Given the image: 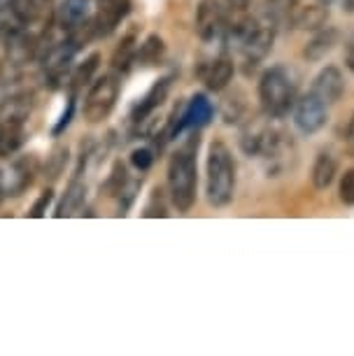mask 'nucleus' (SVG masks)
<instances>
[{
	"label": "nucleus",
	"instance_id": "1",
	"mask_svg": "<svg viewBox=\"0 0 354 356\" xmlns=\"http://www.w3.org/2000/svg\"><path fill=\"white\" fill-rule=\"evenodd\" d=\"M198 133L193 131L191 138L170 156L168 163V196L177 212H189L196 205L198 189Z\"/></svg>",
	"mask_w": 354,
	"mask_h": 356
},
{
	"label": "nucleus",
	"instance_id": "2",
	"mask_svg": "<svg viewBox=\"0 0 354 356\" xmlns=\"http://www.w3.org/2000/svg\"><path fill=\"white\" fill-rule=\"evenodd\" d=\"M205 196L212 207H226L236 196V159L224 140H212L208 149Z\"/></svg>",
	"mask_w": 354,
	"mask_h": 356
},
{
	"label": "nucleus",
	"instance_id": "3",
	"mask_svg": "<svg viewBox=\"0 0 354 356\" xmlns=\"http://www.w3.org/2000/svg\"><path fill=\"white\" fill-rule=\"evenodd\" d=\"M259 103L271 119H284L296 105V77L287 65H273L259 79Z\"/></svg>",
	"mask_w": 354,
	"mask_h": 356
},
{
	"label": "nucleus",
	"instance_id": "4",
	"mask_svg": "<svg viewBox=\"0 0 354 356\" xmlns=\"http://www.w3.org/2000/svg\"><path fill=\"white\" fill-rule=\"evenodd\" d=\"M119 93H122V79L115 72L98 77L96 82L89 86L82 103V114L89 124H103L115 112Z\"/></svg>",
	"mask_w": 354,
	"mask_h": 356
},
{
	"label": "nucleus",
	"instance_id": "5",
	"mask_svg": "<svg viewBox=\"0 0 354 356\" xmlns=\"http://www.w3.org/2000/svg\"><path fill=\"white\" fill-rule=\"evenodd\" d=\"M193 31L200 42H215L229 33V10L222 0H200L193 17Z\"/></svg>",
	"mask_w": 354,
	"mask_h": 356
},
{
	"label": "nucleus",
	"instance_id": "6",
	"mask_svg": "<svg viewBox=\"0 0 354 356\" xmlns=\"http://www.w3.org/2000/svg\"><path fill=\"white\" fill-rule=\"evenodd\" d=\"M212 114H215V107L208 100L205 93H196V96L189 98V103L182 107V112H175L170 117V126L166 131V136L177 138L182 136L184 131H200L203 126L210 124Z\"/></svg>",
	"mask_w": 354,
	"mask_h": 356
},
{
	"label": "nucleus",
	"instance_id": "7",
	"mask_svg": "<svg viewBox=\"0 0 354 356\" xmlns=\"http://www.w3.org/2000/svg\"><path fill=\"white\" fill-rule=\"evenodd\" d=\"M329 0H287L284 19L293 29L319 31L329 19Z\"/></svg>",
	"mask_w": 354,
	"mask_h": 356
},
{
	"label": "nucleus",
	"instance_id": "8",
	"mask_svg": "<svg viewBox=\"0 0 354 356\" xmlns=\"http://www.w3.org/2000/svg\"><path fill=\"white\" fill-rule=\"evenodd\" d=\"M293 126L303 136H315L329 122V105L324 100H319L315 93L308 91L303 98H296L293 105Z\"/></svg>",
	"mask_w": 354,
	"mask_h": 356
},
{
	"label": "nucleus",
	"instance_id": "9",
	"mask_svg": "<svg viewBox=\"0 0 354 356\" xmlns=\"http://www.w3.org/2000/svg\"><path fill=\"white\" fill-rule=\"evenodd\" d=\"M131 0H96V12L91 17V26L96 38H108L117 31V26L131 15Z\"/></svg>",
	"mask_w": 354,
	"mask_h": 356
},
{
	"label": "nucleus",
	"instance_id": "10",
	"mask_svg": "<svg viewBox=\"0 0 354 356\" xmlns=\"http://www.w3.org/2000/svg\"><path fill=\"white\" fill-rule=\"evenodd\" d=\"M38 170H40L38 159L31 156V154L17 159L8 170V177H3V193L5 196H19V193H24L33 184Z\"/></svg>",
	"mask_w": 354,
	"mask_h": 356
},
{
	"label": "nucleus",
	"instance_id": "11",
	"mask_svg": "<svg viewBox=\"0 0 354 356\" xmlns=\"http://www.w3.org/2000/svg\"><path fill=\"white\" fill-rule=\"evenodd\" d=\"M233 72H236V63H233V58L229 54H219L217 58H212L210 63L198 68V75L205 82V86H208V91H215V93L224 91L226 86L231 84Z\"/></svg>",
	"mask_w": 354,
	"mask_h": 356
},
{
	"label": "nucleus",
	"instance_id": "12",
	"mask_svg": "<svg viewBox=\"0 0 354 356\" xmlns=\"http://www.w3.org/2000/svg\"><path fill=\"white\" fill-rule=\"evenodd\" d=\"M310 91L315 93L319 100H324L326 105H336L345 93V77L336 65H326L319 70V75L312 82Z\"/></svg>",
	"mask_w": 354,
	"mask_h": 356
},
{
	"label": "nucleus",
	"instance_id": "13",
	"mask_svg": "<svg viewBox=\"0 0 354 356\" xmlns=\"http://www.w3.org/2000/svg\"><path fill=\"white\" fill-rule=\"evenodd\" d=\"M26 143V117H0V159H12Z\"/></svg>",
	"mask_w": 354,
	"mask_h": 356
},
{
	"label": "nucleus",
	"instance_id": "14",
	"mask_svg": "<svg viewBox=\"0 0 354 356\" xmlns=\"http://www.w3.org/2000/svg\"><path fill=\"white\" fill-rule=\"evenodd\" d=\"M91 19V0H61L56 8V26L63 33H72Z\"/></svg>",
	"mask_w": 354,
	"mask_h": 356
},
{
	"label": "nucleus",
	"instance_id": "15",
	"mask_svg": "<svg viewBox=\"0 0 354 356\" xmlns=\"http://www.w3.org/2000/svg\"><path fill=\"white\" fill-rule=\"evenodd\" d=\"M168 89H170V79H161V82H156L154 86H152V89L145 93V98L140 100L136 107H133L131 122L133 124L147 122V117H152V114H154L159 107L163 105L166 96H168Z\"/></svg>",
	"mask_w": 354,
	"mask_h": 356
},
{
	"label": "nucleus",
	"instance_id": "16",
	"mask_svg": "<svg viewBox=\"0 0 354 356\" xmlns=\"http://www.w3.org/2000/svg\"><path fill=\"white\" fill-rule=\"evenodd\" d=\"M84 200H86V186H84V182H79V177L75 175V177L70 179V184L65 186V193L61 196V200H58L54 217L56 219L75 217V214L82 212Z\"/></svg>",
	"mask_w": 354,
	"mask_h": 356
},
{
	"label": "nucleus",
	"instance_id": "17",
	"mask_svg": "<svg viewBox=\"0 0 354 356\" xmlns=\"http://www.w3.org/2000/svg\"><path fill=\"white\" fill-rule=\"evenodd\" d=\"M338 175V159L331 152H319L312 163V184L317 191H326Z\"/></svg>",
	"mask_w": 354,
	"mask_h": 356
},
{
	"label": "nucleus",
	"instance_id": "18",
	"mask_svg": "<svg viewBox=\"0 0 354 356\" xmlns=\"http://www.w3.org/2000/svg\"><path fill=\"white\" fill-rule=\"evenodd\" d=\"M338 42V31L336 29H319L315 31V38L310 40L308 47H305L303 56L308 58V61H322V58L333 49V44Z\"/></svg>",
	"mask_w": 354,
	"mask_h": 356
},
{
	"label": "nucleus",
	"instance_id": "19",
	"mask_svg": "<svg viewBox=\"0 0 354 356\" xmlns=\"http://www.w3.org/2000/svg\"><path fill=\"white\" fill-rule=\"evenodd\" d=\"M10 15L19 26H31L40 17V0H10Z\"/></svg>",
	"mask_w": 354,
	"mask_h": 356
},
{
	"label": "nucleus",
	"instance_id": "20",
	"mask_svg": "<svg viewBox=\"0 0 354 356\" xmlns=\"http://www.w3.org/2000/svg\"><path fill=\"white\" fill-rule=\"evenodd\" d=\"M98 63H100V54H91L89 58H84V63L77 65V70L72 72V77H70V93L72 96H75L84 84L91 82V77L96 75V70H98Z\"/></svg>",
	"mask_w": 354,
	"mask_h": 356
},
{
	"label": "nucleus",
	"instance_id": "21",
	"mask_svg": "<svg viewBox=\"0 0 354 356\" xmlns=\"http://www.w3.org/2000/svg\"><path fill=\"white\" fill-rule=\"evenodd\" d=\"M161 56H163V40L159 35H150L138 47L136 61H140L143 65H154L161 61Z\"/></svg>",
	"mask_w": 354,
	"mask_h": 356
},
{
	"label": "nucleus",
	"instance_id": "22",
	"mask_svg": "<svg viewBox=\"0 0 354 356\" xmlns=\"http://www.w3.org/2000/svg\"><path fill=\"white\" fill-rule=\"evenodd\" d=\"M138 56V44H136V35H129L122 42V47L115 51V58H112V65H115V70H122L126 72L131 68V63L136 61Z\"/></svg>",
	"mask_w": 354,
	"mask_h": 356
},
{
	"label": "nucleus",
	"instance_id": "23",
	"mask_svg": "<svg viewBox=\"0 0 354 356\" xmlns=\"http://www.w3.org/2000/svg\"><path fill=\"white\" fill-rule=\"evenodd\" d=\"M338 198L343 200L345 205H354V168H350V170H345V175L340 177Z\"/></svg>",
	"mask_w": 354,
	"mask_h": 356
},
{
	"label": "nucleus",
	"instance_id": "24",
	"mask_svg": "<svg viewBox=\"0 0 354 356\" xmlns=\"http://www.w3.org/2000/svg\"><path fill=\"white\" fill-rule=\"evenodd\" d=\"M131 163L138 168L140 172H147L154 163V152L147 149V147H140V149H133L131 154Z\"/></svg>",
	"mask_w": 354,
	"mask_h": 356
},
{
	"label": "nucleus",
	"instance_id": "25",
	"mask_svg": "<svg viewBox=\"0 0 354 356\" xmlns=\"http://www.w3.org/2000/svg\"><path fill=\"white\" fill-rule=\"evenodd\" d=\"M51 198H54V191H51V189H47V191H42V193H40V198L35 200V205L31 207L29 217H33V219H40V217H45L47 207H49V203H51Z\"/></svg>",
	"mask_w": 354,
	"mask_h": 356
},
{
	"label": "nucleus",
	"instance_id": "26",
	"mask_svg": "<svg viewBox=\"0 0 354 356\" xmlns=\"http://www.w3.org/2000/svg\"><path fill=\"white\" fill-rule=\"evenodd\" d=\"M161 189H154V196H152V203L145 207L143 217H166V205L161 203Z\"/></svg>",
	"mask_w": 354,
	"mask_h": 356
},
{
	"label": "nucleus",
	"instance_id": "27",
	"mask_svg": "<svg viewBox=\"0 0 354 356\" xmlns=\"http://www.w3.org/2000/svg\"><path fill=\"white\" fill-rule=\"evenodd\" d=\"M72 114H75V96H70V100H68V107L63 110V114H61V119H58V124L54 126V136L58 138L61 133L68 129V124H70V119H72Z\"/></svg>",
	"mask_w": 354,
	"mask_h": 356
},
{
	"label": "nucleus",
	"instance_id": "28",
	"mask_svg": "<svg viewBox=\"0 0 354 356\" xmlns=\"http://www.w3.org/2000/svg\"><path fill=\"white\" fill-rule=\"evenodd\" d=\"M252 8V0H226V10L229 15H245Z\"/></svg>",
	"mask_w": 354,
	"mask_h": 356
},
{
	"label": "nucleus",
	"instance_id": "29",
	"mask_svg": "<svg viewBox=\"0 0 354 356\" xmlns=\"http://www.w3.org/2000/svg\"><path fill=\"white\" fill-rule=\"evenodd\" d=\"M345 65H347V70L354 75V33L347 38V42H345Z\"/></svg>",
	"mask_w": 354,
	"mask_h": 356
},
{
	"label": "nucleus",
	"instance_id": "30",
	"mask_svg": "<svg viewBox=\"0 0 354 356\" xmlns=\"http://www.w3.org/2000/svg\"><path fill=\"white\" fill-rule=\"evenodd\" d=\"M347 149H350V154L354 156V114H352V122H350V126H347Z\"/></svg>",
	"mask_w": 354,
	"mask_h": 356
},
{
	"label": "nucleus",
	"instance_id": "31",
	"mask_svg": "<svg viewBox=\"0 0 354 356\" xmlns=\"http://www.w3.org/2000/svg\"><path fill=\"white\" fill-rule=\"evenodd\" d=\"M340 3H343V10L352 12V15H354V0H340Z\"/></svg>",
	"mask_w": 354,
	"mask_h": 356
}]
</instances>
